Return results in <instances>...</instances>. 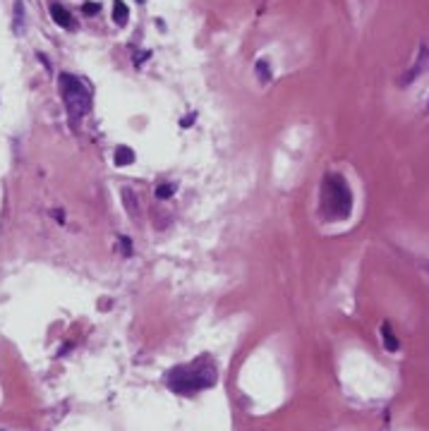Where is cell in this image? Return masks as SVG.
<instances>
[{"mask_svg":"<svg viewBox=\"0 0 429 431\" xmlns=\"http://www.w3.org/2000/svg\"><path fill=\"white\" fill-rule=\"evenodd\" d=\"M99 3H87V5H84V12H87V15H96V12H99Z\"/></svg>","mask_w":429,"mask_h":431,"instance_id":"cell-14","label":"cell"},{"mask_svg":"<svg viewBox=\"0 0 429 431\" xmlns=\"http://www.w3.org/2000/svg\"><path fill=\"white\" fill-rule=\"evenodd\" d=\"M135 151L130 147H118L115 149V156H113V163L118 165V168H122V165H132L135 163Z\"/></svg>","mask_w":429,"mask_h":431,"instance_id":"cell-6","label":"cell"},{"mask_svg":"<svg viewBox=\"0 0 429 431\" xmlns=\"http://www.w3.org/2000/svg\"><path fill=\"white\" fill-rule=\"evenodd\" d=\"M254 72H256V77L262 79V82H271V70H269V63L266 60H256V65H254Z\"/></svg>","mask_w":429,"mask_h":431,"instance_id":"cell-11","label":"cell"},{"mask_svg":"<svg viewBox=\"0 0 429 431\" xmlns=\"http://www.w3.org/2000/svg\"><path fill=\"white\" fill-rule=\"evenodd\" d=\"M58 82H60V93H63L67 115L72 120H79L82 115H87L92 108V96H89L82 79H77L74 74L63 72L58 77Z\"/></svg>","mask_w":429,"mask_h":431,"instance_id":"cell-2","label":"cell"},{"mask_svg":"<svg viewBox=\"0 0 429 431\" xmlns=\"http://www.w3.org/2000/svg\"><path fill=\"white\" fill-rule=\"evenodd\" d=\"M173 194H175V184H170V182L156 187V199H170Z\"/></svg>","mask_w":429,"mask_h":431,"instance_id":"cell-12","label":"cell"},{"mask_svg":"<svg viewBox=\"0 0 429 431\" xmlns=\"http://www.w3.org/2000/svg\"><path fill=\"white\" fill-rule=\"evenodd\" d=\"M192 122H194V115H187V118L180 120V127H190Z\"/></svg>","mask_w":429,"mask_h":431,"instance_id":"cell-15","label":"cell"},{"mask_svg":"<svg viewBox=\"0 0 429 431\" xmlns=\"http://www.w3.org/2000/svg\"><path fill=\"white\" fill-rule=\"evenodd\" d=\"M127 17H130V8L122 3V0H115V3H113V22H115V24H125Z\"/></svg>","mask_w":429,"mask_h":431,"instance_id":"cell-9","label":"cell"},{"mask_svg":"<svg viewBox=\"0 0 429 431\" xmlns=\"http://www.w3.org/2000/svg\"><path fill=\"white\" fill-rule=\"evenodd\" d=\"M427 65H429V46L424 43V46L420 48V58H417V65H415L410 72H408V77H405V82H403V84H408L410 79H415V77H417L420 72H424V70H427Z\"/></svg>","mask_w":429,"mask_h":431,"instance_id":"cell-5","label":"cell"},{"mask_svg":"<svg viewBox=\"0 0 429 431\" xmlns=\"http://www.w3.org/2000/svg\"><path fill=\"white\" fill-rule=\"evenodd\" d=\"M120 245H122V252H125V257H132V242L125 237H120Z\"/></svg>","mask_w":429,"mask_h":431,"instance_id":"cell-13","label":"cell"},{"mask_svg":"<svg viewBox=\"0 0 429 431\" xmlns=\"http://www.w3.org/2000/svg\"><path fill=\"white\" fill-rule=\"evenodd\" d=\"M51 15H53L55 24H60L63 29L72 27V17H70V12H67L65 8H60V5H53V8H51Z\"/></svg>","mask_w":429,"mask_h":431,"instance_id":"cell-7","label":"cell"},{"mask_svg":"<svg viewBox=\"0 0 429 431\" xmlns=\"http://www.w3.org/2000/svg\"><path fill=\"white\" fill-rule=\"evenodd\" d=\"M216 381L213 369H175L168 376V386L178 393H194L201 388H209Z\"/></svg>","mask_w":429,"mask_h":431,"instance_id":"cell-3","label":"cell"},{"mask_svg":"<svg viewBox=\"0 0 429 431\" xmlns=\"http://www.w3.org/2000/svg\"><path fill=\"white\" fill-rule=\"evenodd\" d=\"M381 338H383V345H386V350H389V352H396V350H398V338L393 336L391 326H389L386 321L381 323Z\"/></svg>","mask_w":429,"mask_h":431,"instance_id":"cell-8","label":"cell"},{"mask_svg":"<svg viewBox=\"0 0 429 431\" xmlns=\"http://www.w3.org/2000/svg\"><path fill=\"white\" fill-rule=\"evenodd\" d=\"M120 197H122V206H125V211L130 213V218L132 220H137L139 218V202H137V194L132 192V189H122L120 192Z\"/></svg>","mask_w":429,"mask_h":431,"instance_id":"cell-4","label":"cell"},{"mask_svg":"<svg viewBox=\"0 0 429 431\" xmlns=\"http://www.w3.org/2000/svg\"><path fill=\"white\" fill-rule=\"evenodd\" d=\"M12 24H15V34L22 31V24H24V3L17 0L15 3V19H12Z\"/></svg>","mask_w":429,"mask_h":431,"instance_id":"cell-10","label":"cell"},{"mask_svg":"<svg viewBox=\"0 0 429 431\" xmlns=\"http://www.w3.org/2000/svg\"><path fill=\"white\" fill-rule=\"evenodd\" d=\"M319 211L326 220H346L353 211V192L340 173H329L321 182Z\"/></svg>","mask_w":429,"mask_h":431,"instance_id":"cell-1","label":"cell"}]
</instances>
